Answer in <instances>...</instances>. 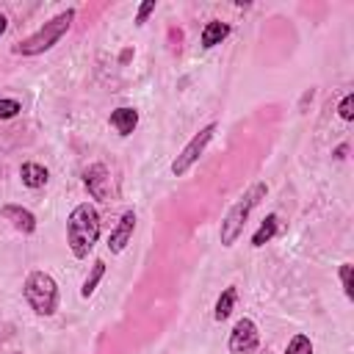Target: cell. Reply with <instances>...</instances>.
I'll return each mask as SVG.
<instances>
[{"label":"cell","instance_id":"20","mask_svg":"<svg viewBox=\"0 0 354 354\" xmlns=\"http://www.w3.org/2000/svg\"><path fill=\"white\" fill-rule=\"evenodd\" d=\"M155 11V0H147V3H141L138 6V11H136V25H144L147 19H149V14Z\"/></svg>","mask_w":354,"mask_h":354},{"label":"cell","instance_id":"6","mask_svg":"<svg viewBox=\"0 0 354 354\" xmlns=\"http://www.w3.org/2000/svg\"><path fill=\"white\" fill-rule=\"evenodd\" d=\"M227 346H230L232 354H249V351H254L260 346V329H257V324L252 318H246V315L238 318L235 326H232V332H230Z\"/></svg>","mask_w":354,"mask_h":354},{"label":"cell","instance_id":"12","mask_svg":"<svg viewBox=\"0 0 354 354\" xmlns=\"http://www.w3.org/2000/svg\"><path fill=\"white\" fill-rule=\"evenodd\" d=\"M230 36V25L221 22V19H210L205 28H202V36H199V44L205 50H213L216 44H221L224 39Z\"/></svg>","mask_w":354,"mask_h":354},{"label":"cell","instance_id":"8","mask_svg":"<svg viewBox=\"0 0 354 354\" xmlns=\"http://www.w3.org/2000/svg\"><path fill=\"white\" fill-rule=\"evenodd\" d=\"M133 232H136V210H124L122 218L116 221V227H113L111 235H108V249H111L113 254L124 252L127 243H130V238H133Z\"/></svg>","mask_w":354,"mask_h":354},{"label":"cell","instance_id":"5","mask_svg":"<svg viewBox=\"0 0 354 354\" xmlns=\"http://www.w3.org/2000/svg\"><path fill=\"white\" fill-rule=\"evenodd\" d=\"M216 122H210V124H205L199 133H194V138L180 149V155L171 160V174L174 177H183V174H188L191 171V166L202 158V152L207 149V144L213 141V136H216Z\"/></svg>","mask_w":354,"mask_h":354},{"label":"cell","instance_id":"7","mask_svg":"<svg viewBox=\"0 0 354 354\" xmlns=\"http://www.w3.org/2000/svg\"><path fill=\"white\" fill-rule=\"evenodd\" d=\"M83 185L88 188V194H91L97 202H108L111 194H113L111 171H108L105 163H91V166L83 171Z\"/></svg>","mask_w":354,"mask_h":354},{"label":"cell","instance_id":"18","mask_svg":"<svg viewBox=\"0 0 354 354\" xmlns=\"http://www.w3.org/2000/svg\"><path fill=\"white\" fill-rule=\"evenodd\" d=\"M19 111H22L19 100H14V97H3L0 100V119H14Z\"/></svg>","mask_w":354,"mask_h":354},{"label":"cell","instance_id":"9","mask_svg":"<svg viewBox=\"0 0 354 354\" xmlns=\"http://www.w3.org/2000/svg\"><path fill=\"white\" fill-rule=\"evenodd\" d=\"M0 216L6 218V221H11V227L14 230H19L22 235H33L36 232V216L28 210V207H22V205H3L0 207Z\"/></svg>","mask_w":354,"mask_h":354},{"label":"cell","instance_id":"19","mask_svg":"<svg viewBox=\"0 0 354 354\" xmlns=\"http://www.w3.org/2000/svg\"><path fill=\"white\" fill-rule=\"evenodd\" d=\"M337 116H340L343 122H351V119H354V94H351V91L340 100V105H337Z\"/></svg>","mask_w":354,"mask_h":354},{"label":"cell","instance_id":"10","mask_svg":"<svg viewBox=\"0 0 354 354\" xmlns=\"http://www.w3.org/2000/svg\"><path fill=\"white\" fill-rule=\"evenodd\" d=\"M108 124L119 133V136H133V130L138 127V111L136 108H127V105H122V108H116V111H111V119H108Z\"/></svg>","mask_w":354,"mask_h":354},{"label":"cell","instance_id":"2","mask_svg":"<svg viewBox=\"0 0 354 354\" xmlns=\"http://www.w3.org/2000/svg\"><path fill=\"white\" fill-rule=\"evenodd\" d=\"M72 22H75V8H66V11L55 14V17L47 19L36 33H30L28 39H22V41L14 47V53H17V55H25V58H33V55H41V53L53 50V47L66 36V30L72 28Z\"/></svg>","mask_w":354,"mask_h":354},{"label":"cell","instance_id":"4","mask_svg":"<svg viewBox=\"0 0 354 354\" xmlns=\"http://www.w3.org/2000/svg\"><path fill=\"white\" fill-rule=\"evenodd\" d=\"M22 296L28 301V307L41 315V318H50L55 315L58 310V282L47 274V271H30L22 282Z\"/></svg>","mask_w":354,"mask_h":354},{"label":"cell","instance_id":"21","mask_svg":"<svg viewBox=\"0 0 354 354\" xmlns=\"http://www.w3.org/2000/svg\"><path fill=\"white\" fill-rule=\"evenodd\" d=\"M6 28H8V19H6V14H0V36L6 33Z\"/></svg>","mask_w":354,"mask_h":354},{"label":"cell","instance_id":"11","mask_svg":"<svg viewBox=\"0 0 354 354\" xmlns=\"http://www.w3.org/2000/svg\"><path fill=\"white\" fill-rule=\"evenodd\" d=\"M19 180H22V185H28V188H33V191H36V188H44V185H47L50 171H47V166L28 160V163H22V166H19Z\"/></svg>","mask_w":354,"mask_h":354},{"label":"cell","instance_id":"15","mask_svg":"<svg viewBox=\"0 0 354 354\" xmlns=\"http://www.w3.org/2000/svg\"><path fill=\"white\" fill-rule=\"evenodd\" d=\"M105 277V260H94L91 263V271H88V277L83 279V285H80V296L83 299H88L94 290H97V285H100V279Z\"/></svg>","mask_w":354,"mask_h":354},{"label":"cell","instance_id":"14","mask_svg":"<svg viewBox=\"0 0 354 354\" xmlns=\"http://www.w3.org/2000/svg\"><path fill=\"white\" fill-rule=\"evenodd\" d=\"M235 299H238V290H235V285L224 288V290H221V296L216 299V307H213V318H216V321H224V318H230V313H232V307H235Z\"/></svg>","mask_w":354,"mask_h":354},{"label":"cell","instance_id":"22","mask_svg":"<svg viewBox=\"0 0 354 354\" xmlns=\"http://www.w3.org/2000/svg\"><path fill=\"white\" fill-rule=\"evenodd\" d=\"M14 354H22V351H14Z\"/></svg>","mask_w":354,"mask_h":354},{"label":"cell","instance_id":"16","mask_svg":"<svg viewBox=\"0 0 354 354\" xmlns=\"http://www.w3.org/2000/svg\"><path fill=\"white\" fill-rule=\"evenodd\" d=\"M285 354H313V340H310L304 332H299V335H293V337L288 340Z\"/></svg>","mask_w":354,"mask_h":354},{"label":"cell","instance_id":"17","mask_svg":"<svg viewBox=\"0 0 354 354\" xmlns=\"http://www.w3.org/2000/svg\"><path fill=\"white\" fill-rule=\"evenodd\" d=\"M337 274H340V285H343V293H346V299H354V266L351 263H340V268H337Z\"/></svg>","mask_w":354,"mask_h":354},{"label":"cell","instance_id":"1","mask_svg":"<svg viewBox=\"0 0 354 354\" xmlns=\"http://www.w3.org/2000/svg\"><path fill=\"white\" fill-rule=\"evenodd\" d=\"M100 238V213L91 202H80L72 207L69 218H66V243H69V252L77 257V260H86L88 252L94 249Z\"/></svg>","mask_w":354,"mask_h":354},{"label":"cell","instance_id":"13","mask_svg":"<svg viewBox=\"0 0 354 354\" xmlns=\"http://www.w3.org/2000/svg\"><path fill=\"white\" fill-rule=\"evenodd\" d=\"M277 232H279V216H277V213H268V216L263 218V224L257 227V232L252 235V246H254V249L266 246Z\"/></svg>","mask_w":354,"mask_h":354},{"label":"cell","instance_id":"3","mask_svg":"<svg viewBox=\"0 0 354 354\" xmlns=\"http://www.w3.org/2000/svg\"><path fill=\"white\" fill-rule=\"evenodd\" d=\"M266 194H268V185H266V183H252V185L243 191V196L224 213L221 227H218V238H221L224 246H232V243L241 238L249 213L260 205V199H266Z\"/></svg>","mask_w":354,"mask_h":354}]
</instances>
